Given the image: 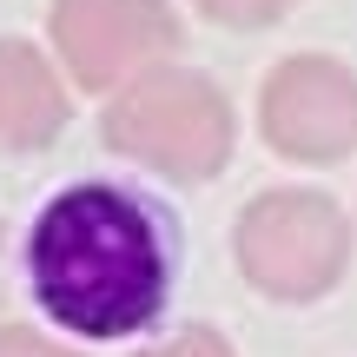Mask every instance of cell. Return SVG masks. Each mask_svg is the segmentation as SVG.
Instances as JSON below:
<instances>
[{"label": "cell", "mask_w": 357, "mask_h": 357, "mask_svg": "<svg viewBox=\"0 0 357 357\" xmlns=\"http://www.w3.org/2000/svg\"><path fill=\"white\" fill-rule=\"evenodd\" d=\"M73 119L66 79L33 40H0V159L47 153Z\"/></svg>", "instance_id": "6"}, {"label": "cell", "mask_w": 357, "mask_h": 357, "mask_svg": "<svg viewBox=\"0 0 357 357\" xmlns=\"http://www.w3.org/2000/svg\"><path fill=\"white\" fill-rule=\"evenodd\" d=\"M106 146L132 166L172 178V185H199L231 166L238 146V113H231L225 86L199 66H153V73L126 79L106 100Z\"/></svg>", "instance_id": "2"}, {"label": "cell", "mask_w": 357, "mask_h": 357, "mask_svg": "<svg viewBox=\"0 0 357 357\" xmlns=\"http://www.w3.org/2000/svg\"><path fill=\"white\" fill-rule=\"evenodd\" d=\"M139 357H238V351H231V337L212 331V324H185V331H172V337H159V344H146Z\"/></svg>", "instance_id": "8"}, {"label": "cell", "mask_w": 357, "mask_h": 357, "mask_svg": "<svg viewBox=\"0 0 357 357\" xmlns=\"http://www.w3.org/2000/svg\"><path fill=\"white\" fill-rule=\"evenodd\" d=\"M33 298L66 337L113 344L166 311V238L126 185L79 178L40 205L26 231Z\"/></svg>", "instance_id": "1"}, {"label": "cell", "mask_w": 357, "mask_h": 357, "mask_svg": "<svg viewBox=\"0 0 357 357\" xmlns=\"http://www.w3.org/2000/svg\"><path fill=\"white\" fill-rule=\"evenodd\" d=\"M231 258L252 291L278 298V305H311V298L337 291V278L351 271V218L331 192L271 185L238 212Z\"/></svg>", "instance_id": "3"}, {"label": "cell", "mask_w": 357, "mask_h": 357, "mask_svg": "<svg viewBox=\"0 0 357 357\" xmlns=\"http://www.w3.org/2000/svg\"><path fill=\"white\" fill-rule=\"evenodd\" d=\"M212 26H231V33H258V26H278L298 0H192Z\"/></svg>", "instance_id": "7"}, {"label": "cell", "mask_w": 357, "mask_h": 357, "mask_svg": "<svg viewBox=\"0 0 357 357\" xmlns=\"http://www.w3.org/2000/svg\"><path fill=\"white\" fill-rule=\"evenodd\" d=\"M0 357H86V351L60 344V337L33 331V324H0Z\"/></svg>", "instance_id": "9"}, {"label": "cell", "mask_w": 357, "mask_h": 357, "mask_svg": "<svg viewBox=\"0 0 357 357\" xmlns=\"http://www.w3.org/2000/svg\"><path fill=\"white\" fill-rule=\"evenodd\" d=\"M258 132L291 166H337L357 153V73L337 53H291L258 86Z\"/></svg>", "instance_id": "5"}, {"label": "cell", "mask_w": 357, "mask_h": 357, "mask_svg": "<svg viewBox=\"0 0 357 357\" xmlns=\"http://www.w3.org/2000/svg\"><path fill=\"white\" fill-rule=\"evenodd\" d=\"M0 252H7V231H0Z\"/></svg>", "instance_id": "10"}, {"label": "cell", "mask_w": 357, "mask_h": 357, "mask_svg": "<svg viewBox=\"0 0 357 357\" xmlns=\"http://www.w3.org/2000/svg\"><path fill=\"white\" fill-rule=\"evenodd\" d=\"M47 40L66 79L86 93H119L178 53V13L166 0H53Z\"/></svg>", "instance_id": "4"}]
</instances>
